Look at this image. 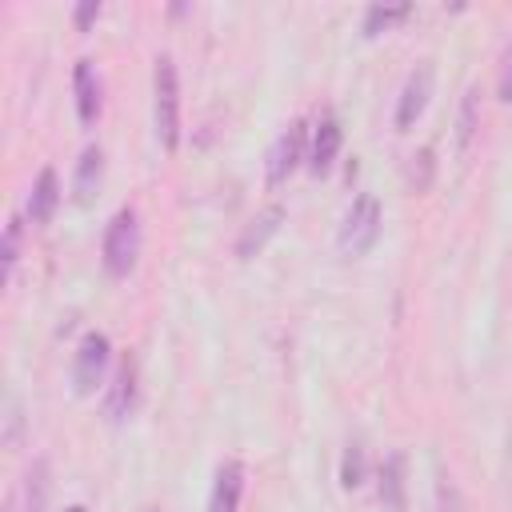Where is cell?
<instances>
[{
  "instance_id": "cell-23",
  "label": "cell",
  "mask_w": 512,
  "mask_h": 512,
  "mask_svg": "<svg viewBox=\"0 0 512 512\" xmlns=\"http://www.w3.org/2000/svg\"><path fill=\"white\" fill-rule=\"evenodd\" d=\"M64 512H88V508H80V504H72V508H64Z\"/></svg>"
},
{
  "instance_id": "cell-17",
  "label": "cell",
  "mask_w": 512,
  "mask_h": 512,
  "mask_svg": "<svg viewBox=\"0 0 512 512\" xmlns=\"http://www.w3.org/2000/svg\"><path fill=\"white\" fill-rule=\"evenodd\" d=\"M360 480H364V444L352 440L344 448V460H340V484L344 488H360Z\"/></svg>"
},
{
  "instance_id": "cell-12",
  "label": "cell",
  "mask_w": 512,
  "mask_h": 512,
  "mask_svg": "<svg viewBox=\"0 0 512 512\" xmlns=\"http://www.w3.org/2000/svg\"><path fill=\"white\" fill-rule=\"evenodd\" d=\"M72 92H76V116H80V124H96V116H100V76H96L92 60H76Z\"/></svg>"
},
{
  "instance_id": "cell-2",
  "label": "cell",
  "mask_w": 512,
  "mask_h": 512,
  "mask_svg": "<svg viewBox=\"0 0 512 512\" xmlns=\"http://www.w3.org/2000/svg\"><path fill=\"white\" fill-rule=\"evenodd\" d=\"M152 92H156V140L172 152L180 144V80L172 56H156Z\"/></svg>"
},
{
  "instance_id": "cell-22",
  "label": "cell",
  "mask_w": 512,
  "mask_h": 512,
  "mask_svg": "<svg viewBox=\"0 0 512 512\" xmlns=\"http://www.w3.org/2000/svg\"><path fill=\"white\" fill-rule=\"evenodd\" d=\"M100 16V4L96 0H84V4H76V12H72V20H76V28L80 32H88V24Z\"/></svg>"
},
{
  "instance_id": "cell-10",
  "label": "cell",
  "mask_w": 512,
  "mask_h": 512,
  "mask_svg": "<svg viewBox=\"0 0 512 512\" xmlns=\"http://www.w3.org/2000/svg\"><path fill=\"white\" fill-rule=\"evenodd\" d=\"M132 408H136V360L124 356V360L116 364V372H112L104 412H108V420H124Z\"/></svg>"
},
{
  "instance_id": "cell-16",
  "label": "cell",
  "mask_w": 512,
  "mask_h": 512,
  "mask_svg": "<svg viewBox=\"0 0 512 512\" xmlns=\"http://www.w3.org/2000/svg\"><path fill=\"white\" fill-rule=\"evenodd\" d=\"M412 8L408 4H392V8H384V4H372L368 8V16H364V36H376L380 28H392L396 20H404Z\"/></svg>"
},
{
  "instance_id": "cell-7",
  "label": "cell",
  "mask_w": 512,
  "mask_h": 512,
  "mask_svg": "<svg viewBox=\"0 0 512 512\" xmlns=\"http://www.w3.org/2000/svg\"><path fill=\"white\" fill-rule=\"evenodd\" d=\"M408 460L404 452H392L380 468V512H408Z\"/></svg>"
},
{
  "instance_id": "cell-20",
  "label": "cell",
  "mask_w": 512,
  "mask_h": 512,
  "mask_svg": "<svg viewBox=\"0 0 512 512\" xmlns=\"http://www.w3.org/2000/svg\"><path fill=\"white\" fill-rule=\"evenodd\" d=\"M496 92L504 104H512V36L504 44V56H500V76H496Z\"/></svg>"
},
{
  "instance_id": "cell-6",
  "label": "cell",
  "mask_w": 512,
  "mask_h": 512,
  "mask_svg": "<svg viewBox=\"0 0 512 512\" xmlns=\"http://www.w3.org/2000/svg\"><path fill=\"white\" fill-rule=\"evenodd\" d=\"M300 152H304V124L292 120V124L276 136V144L268 148V184H272V188L292 176V168L300 164Z\"/></svg>"
},
{
  "instance_id": "cell-5",
  "label": "cell",
  "mask_w": 512,
  "mask_h": 512,
  "mask_svg": "<svg viewBox=\"0 0 512 512\" xmlns=\"http://www.w3.org/2000/svg\"><path fill=\"white\" fill-rule=\"evenodd\" d=\"M428 96H432V64H416L400 88V100H396V128H412L424 108H428Z\"/></svg>"
},
{
  "instance_id": "cell-9",
  "label": "cell",
  "mask_w": 512,
  "mask_h": 512,
  "mask_svg": "<svg viewBox=\"0 0 512 512\" xmlns=\"http://www.w3.org/2000/svg\"><path fill=\"white\" fill-rule=\"evenodd\" d=\"M280 224H284V208H280V204H268L264 212H256V216L248 220V228L240 232V240H236V256H240V260H252V256L268 244V236L280 232Z\"/></svg>"
},
{
  "instance_id": "cell-3",
  "label": "cell",
  "mask_w": 512,
  "mask_h": 512,
  "mask_svg": "<svg viewBox=\"0 0 512 512\" xmlns=\"http://www.w3.org/2000/svg\"><path fill=\"white\" fill-rule=\"evenodd\" d=\"M380 236V204L376 196H356L344 224H340V252L344 256H364Z\"/></svg>"
},
{
  "instance_id": "cell-15",
  "label": "cell",
  "mask_w": 512,
  "mask_h": 512,
  "mask_svg": "<svg viewBox=\"0 0 512 512\" xmlns=\"http://www.w3.org/2000/svg\"><path fill=\"white\" fill-rule=\"evenodd\" d=\"M44 500H48V464L36 460L24 476V512H44Z\"/></svg>"
},
{
  "instance_id": "cell-19",
  "label": "cell",
  "mask_w": 512,
  "mask_h": 512,
  "mask_svg": "<svg viewBox=\"0 0 512 512\" xmlns=\"http://www.w3.org/2000/svg\"><path fill=\"white\" fill-rule=\"evenodd\" d=\"M472 132H476V88H468V92H464V104H460V132H456V144H460V148H468Z\"/></svg>"
},
{
  "instance_id": "cell-4",
  "label": "cell",
  "mask_w": 512,
  "mask_h": 512,
  "mask_svg": "<svg viewBox=\"0 0 512 512\" xmlns=\"http://www.w3.org/2000/svg\"><path fill=\"white\" fill-rule=\"evenodd\" d=\"M108 360H112L108 336L104 332H84V340H80V348L72 356V388H76V396L96 392V384L108 372Z\"/></svg>"
},
{
  "instance_id": "cell-18",
  "label": "cell",
  "mask_w": 512,
  "mask_h": 512,
  "mask_svg": "<svg viewBox=\"0 0 512 512\" xmlns=\"http://www.w3.org/2000/svg\"><path fill=\"white\" fill-rule=\"evenodd\" d=\"M0 260H4V280H12V268H16V260H20V220H8V224H4Z\"/></svg>"
},
{
  "instance_id": "cell-1",
  "label": "cell",
  "mask_w": 512,
  "mask_h": 512,
  "mask_svg": "<svg viewBox=\"0 0 512 512\" xmlns=\"http://www.w3.org/2000/svg\"><path fill=\"white\" fill-rule=\"evenodd\" d=\"M136 256H140V220L132 208H120L104 228V244H100L104 272L112 280H124L136 268Z\"/></svg>"
},
{
  "instance_id": "cell-11",
  "label": "cell",
  "mask_w": 512,
  "mask_h": 512,
  "mask_svg": "<svg viewBox=\"0 0 512 512\" xmlns=\"http://www.w3.org/2000/svg\"><path fill=\"white\" fill-rule=\"evenodd\" d=\"M240 492H244V464L224 460L216 468V480H212V492H208V512H236Z\"/></svg>"
},
{
  "instance_id": "cell-14",
  "label": "cell",
  "mask_w": 512,
  "mask_h": 512,
  "mask_svg": "<svg viewBox=\"0 0 512 512\" xmlns=\"http://www.w3.org/2000/svg\"><path fill=\"white\" fill-rule=\"evenodd\" d=\"M56 204H60L56 168H40V176H36V184H32V192H28V216H32V224H48L52 212H56Z\"/></svg>"
},
{
  "instance_id": "cell-13",
  "label": "cell",
  "mask_w": 512,
  "mask_h": 512,
  "mask_svg": "<svg viewBox=\"0 0 512 512\" xmlns=\"http://www.w3.org/2000/svg\"><path fill=\"white\" fill-rule=\"evenodd\" d=\"M336 152H340V124H336V116H320V124L312 132V152H308L312 176H324L336 164Z\"/></svg>"
},
{
  "instance_id": "cell-8",
  "label": "cell",
  "mask_w": 512,
  "mask_h": 512,
  "mask_svg": "<svg viewBox=\"0 0 512 512\" xmlns=\"http://www.w3.org/2000/svg\"><path fill=\"white\" fill-rule=\"evenodd\" d=\"M100 184H104V152H100V144H88L84 152H80V160H76V176H72V200L84 208V204H92L96 200V192H100Z\"/></svg>"
},
{
  "instance_id": "cell-21",
  "label": "cell",
  "mask_w": 512,
  "mask_h": 512,
  "mask_svg": "<svg viewBox=\"0 0 512 512\" xmlns=\"http://www.w3.org/2000/svg\"><path fill=\"white\" fill-rule=\"evenodd\" d=\"M436 512H464V500H460V492H456L452 480H440L436 484Z\"/></svg>"
}]
</instances>
